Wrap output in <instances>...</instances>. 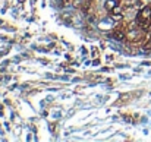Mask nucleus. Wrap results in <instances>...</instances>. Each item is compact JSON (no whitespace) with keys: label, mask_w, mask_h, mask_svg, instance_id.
<instances>
[{"label":"nucleus","mask_w":151,"mask_h":142,"mask_svg":"<svg viewBox=\"0 0 151 142\" xmlns=\"http://www.w3.org/2000/svg\"><path fill=\"white\" fill-rule=\"evenodd\" d=\"M122 10H123V7H122V6H119V4H117V6H116V7H114V9H113V10H111V12H113V13H114V15H119V13H122Z\"/></svg>","instance_id":"20e7f679"},{"label":"nucleus","mask_w":151,"mask_h":142,"mask_svg":"<svg viewBox=\"0 0 151 142\" xmlns=\"http://www.w3.org/2000/svg\"><path fill=\"white\" fill-rule=\"evenodd\" d=\"M113 19H114V21H120V19H122V15H114Z\"/></svg>","instance_id":"39448f33"},{"label":"nucleus","mask_w":151,"mask_h":142,"mask_svg":"<svg viewBox=\"0 0 151 142\" xmlns=\"http://www.w3.org/2000/svg\"><path fill=\"white\" fill-rule=\"evenodd\" d=\"M137 24L142 29H148L151 27V7L150 6H145V7H142L138 12V15H137Z\"/></svg>","instance_id":"f257e3e1"},{"label":"nucleus","mask_w":151,"mask_h":142,"mask_svg":"<svg viewBox=\"0 0 151 142\" xmlns=\"http://www.w3.org/2000/svg\"><path fill=\"white\" fill-rule=\"evenodd\" d=\"M113 37L117 40V41H123L125 40V32L122 31V29H114V32H113Z\"/></svg>","instance_id":"f03ea898"},{"label":"nucleus","mask_w":151,"mask_h":142,"mask_svg":"<svg viewBox=\"0 0 151 142\" xmlns=\"http://www.w3.org/2000/svg\"><path fill=\"white\" fill-rule=\"evenodd\" d=\"M104 6H106V9H107V10H110V12H111V10L117 6V0H107Z\"/></svg>","instance_id":"7ed1b4c3"}]
</instances>
